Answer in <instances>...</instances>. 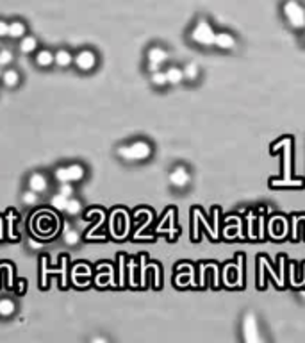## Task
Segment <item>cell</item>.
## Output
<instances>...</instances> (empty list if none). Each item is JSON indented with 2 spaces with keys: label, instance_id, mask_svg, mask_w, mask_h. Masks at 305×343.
I'll return each mask as SVG.
<instances>
[{
  "label": "cell",
  "instance_id": "7c38bea8",
  "mask_svg": "<svg viewBox=\"0 0 305 343\" xmlns=\"http://www.w3.org/2000/svg\"><path fill=\"white\" fill-rule=\"evenodd\" d=\"M66 173L68 182H81L86 177V167H82L81 163H70L66 165Z\"/></svg>",
  "mask_w": 305,
  "mask_h": 343
},
{
  "label": "cell",
  "instance_id": "5bb4252c",
  "mask_svg": "<svg viewBox=\"0 0 305 343\" xmlns=\"http://www.w3.org/2000/svg\"><path fill=\"white\" fill-rule=\"evenodd\" d=\"M25 34H27L25 21H21V20L9 21V34H7V38H11V40H21Z\"/></svg>",
  "mask_w": 305,
  "mask_h": 343
},
{
  "label": "cell",
  "instance_id": "8992f818",
  "mask_svg": "<svg viewBox=\"0 0 305 343\" xmlns=\"http://www.w3.org/2000/svg\"><path fill=\"white\" fill-rule=\"evenodd\" d=\"M191 182V172L186 165H177L170 172V184L175 190H186Z\"/></svg>",
  "mask_w": 305,
  "mask_h": 343
},
{
  "label": "cell",
  "instance_id": "484cf974",
  "mask_svg": "<svg viewBox=\"0 0 305 343\" xmlns=\"http://www.w3.org/2000/svg\"><path fill=\"white\" fill-rule=\"evenodd\" d=\"M7 34H9V21L0 18V38H7Z\"/></svg>",
  "mask_w": 305,
  "mask_h": 343
},
{
  "label": "cell",
  "instance_id": "ba28073f",
  "mask_svg": "<svg viewBox=\"0 0 305 343\" xmlns=\"http://www.w3.org/2000/svg\"><path fill=\"white\" fill-rule=\"evenodd\" d=\"M27 188L29 190H32V192L40 193V195H43V193L48 192V179L45 173H41V172H34V173H31L29 175V179H27Z\"/></svg>",
  "mask_w": 305,
  "mask_h": 343
},
{
  "label": "cell",
  "instance_id": "4316f807",
  "mask_svg": "<svg viewBox=\"0 0 305 343\" xmlns=\"http://www.w3.org/2000/svg\"><path fill=\"white\" fill-rule=\"evenodd\" d=\"M2 73H4V70H2V66H0V79H2Z\"/></svg>",
  "mask_w": 305,
  "mask_h": 343
},
{
  "label": "cell",
  "instance_id": "603a6c76",
  "mask_svg": "<svg viewBox=\"0 0 305 343\" xmlns=\"http://www.w3.org/2000/svg\"><path fill=\"white\" fill-rule=\"evenodd\" d=\"M15 61V54H13V50H9V48H2L0 50V66H9L11 63Z\"/></svg>",
  "mask_w": 305,
  "mask_h": 343
},
{
  "label": "cell",
  "instance_id": "30bf717a",
  "mask_svg": "<svg viewBox=\"0 0 305 343\" xmlns=\"http://www.w3.org/2000/svg\"><path fill=\"white\" fill-rule=\"evenodd\" d=\"M40 48V43L34 36L31 34H25L21 38L20 43H18V50H20L23 56H31V54H36V50Z\"/></svg>",
  "mask_w": 305,
  "mask_h": 343
},
{
  "label": "cell",
  "instance_id": "44dd1931",
  "mask_svg": "<svg viewBox=\"0 0 305 343\" xmlns=\"http://www.w3.org/2000/svg\"><path fill=\"white\" fill-rule=\"evenodd\" d=\"M38 200H40V193L32 192V190H29V188L21 193V202L25 204V206H29V208H31V206H36Z\"/></svg>",
  "mask_w": 305,
  "mask_h": 343
},
{
  "label": "cell",
  "instance_id": "d6986e66",
  "mask_svg": "<svg viewBox=\"0 0 305 343\" xmlns=\"http://www.w3.org/2000/svg\"><path fill=\"white\" fill-rule=\"evenodd\" d=\"M81 211H82V202H81L75 195L70 197V200H68V204H66V209H64V213L70 214V216H77V214H81Z\"/></svg>",
  "mask_w": 305,
  "mask_h": 343
},
{
  "label": "cell",
  "instance_id": "4fadbf2b",
  "mask_svg": "<svg viewBox=\"0 0 305 343\" xmlns=\"http://www.w3.org/2000/svg\"><path fill=\"white\" fill-rule=\"evenodd\" d=\"M182 70H184V81H187V83H197L198 79L202 77V70H200V66H198L197 63H186L184 66H182Z\"/></svg>",
  "mask_w": 305,
  "mask_h": 343
},
{
  "label": "cell",
  "instance_id": "83f0119b",
  "mask_svg": "<svg viewBox=\"0 0 305 343\" xmlns=\"http://www.w3.org/2000/svg\"><path fill=\"white\" fill-rule=\"evenodd\" d=\"M302 32H304V42H305V29H304V31H302Z\"/></svg>",
  "mask_w": 305,
  "mask_h": 343
},
{
  "label": "cell",
  "instance_id": "3957f363",
  "mask_svg": "<svg viewBox=\"0 0 305 343\" xmlns=\"http://www.w3.org/2000/svg\"><path fill=\"white\" fill-rule=\"evenodd\" d=\"M282 16L293 31L305 29V7L298 0H285L282 4Z\"/></svg>",
  "mask_w": 305,
  "mask_h": 343
},
{
  "label": "cell",
  "instance_id": "ffe728a7",
  "mask_svg": "<svg viewBox=\"0 0 305 343\" xmlns=\"http://www.w3.org/2000/svg\"><path fill=\"white\" fill-rule=\"evenodd\" d=\"M68 200H70V197H66V195H62V193L57 192L56 195L50 198V204H52V208H56L57 211H64V209H66Z\"/></svg>",
  "mask_w": 305,
  "mask_h": 343
},
{
  "label": "cell",
  "instance_id": "8fae6325",
  "mask_svg": "<svg viewBox=\"0 0 305 343\" xmlns=\"http://www.w3.org/2000/svg\"><path fill=\"white\" fill-rule=\"evenodd\" d=\"M0 81H2V84H4L5 88L13 89V88H16V86L20 84L21 75H20V72H18V70H15V68H5Z\"/></svg>",
  "mask_w": 305,
  "mask_h": 343
},
{
  "label": "cell",
  "instance_id": "cb8c5ba5",
  "mask_svg": "<svg viewBox=\"0 0 305 343\" xmlns=\"http://www.w3.org/2000/svg\"><path fill=\"white\" fill-rule=\"evenodd\" d=\"M59 193L66 195V197H73V195H75L73 182H59Z\"/></svg>",
  "mask_w": 305,
  "mask_h": 343
},
{
  "label": "cell",
  "instance_id": "d4e9b609",
  "mask_svg": "<svg viewBox=\"0 0 305 343\" xmlns=\"http://www.w3.org/2000/svg\"><path fill=\"white\" fill-rule=\"evenodd\" d=\"M54 177L57 182H68V173H66V165L64 167H57L54 170Z\"/></svg>",
  "mask_w": 305,
  "mask_h": 343
},
{
  "label": "cell",
  "instance_id": "e0dca14e",
  "mask_svg": "<svg viewBox=\"0 0 305 343\" xmlns=\"http://www.w3.org/2000/svg\"><path fill=\"white\" fill-rule=\"evenodd\" d=\"M16 313V302L9 297H2L0 299V317L9 318Z\"/></svg>",
  "mask_w": 305,
  "mask_h": 343
},
{
  "label": "cell",
  "instance_id": "7a4b0ae2",
  "mask_svg": "<svg viewBox=\"0 0 305 343\" xmlns=\"http://www.w3.org/2000/svg\"><path fill=\"white\" fill-rule=\"evenodd\" d=\"M214 38H216V31L211 25V21L205 18L197 20V23L191 27L189 31V40H191L197 47L202 48H212L214 47Z\"/></svg>",
  "mask_w": 305,
  "mask_h": 343
},
{
  "label": "cell",
  "instance_id": "277c9868",
  "mask_svg": "<svg viewBox=\"0 0 305 343\" xmlns=\"http://www.w3.org/2000/svg\"><path fill=\"white\" fill-rule=\"evenodd\" d=\"M168 61H170V52L164 47L154 45L146 50V70L150 73L155 70H161Z\"/></svg>",
  "mask_w": 305,
  "mask_h": 343
},
{
  "label": "cell",
  "instance_id": "6da1fadb",
  "mask_svg": "<svg viewBox=\"0 0 305 343\" xmlns=\"http://www.w3.org/2000/svg\"><path fill=\"white\" fill-rule=\"evenodd\" d=\"M116 156L125 163H145L154 156V147L148 140H134L120 145Z\"/></svg>",
  "mask_w": 305,
  "mask_h": 343
},
{
  "label": "cell",
  "instance_id": "5b68a950",
  "mask_svg": "<svg viewBox=\"0 0 305 343\" xmlns=\"http://www.w3.org/2000/svg\"><path fill=\"white\" fill-rule=\"evenodd\" d=\"M73 64L81 72H91L99 64V56L91 48H82L77 54H73Z\"/></svg>",
  "mask_w": 305,
  "mask_h": 343
},
{
  "label": "cell",
  "instance_id": "7402d4cb",
  "mask_svg": "<svg viewBox=\"0 0 305 343\" xmlns=\"http://www.w3.org/2000/svg\"><path fill=\"white\" fill-rule=\"evenodd\" d=\"M62 239H64V243L70 245V247H73V245L79 243V239H81V236H79V233L75 231V229H70L68 227L66 231H64V234H62Z\"/></svg>",
  "mask_w": 305,
  "mask_h": 343
},
{
  "label": "cell",
  "instance_id": "52a82bcc",
  "mask_svg": "<svg viewBox=\"0 0 305 343\" xmlns=\"http://www.w3.org/2000/svg\"><path fill=\"white\" fill-rule=\"evenodd\" d=\"M238 47V40L234 34H230L228 31H220L216 32V38H214V48L218 50H234V48Z\"/></svg>",
  "mask_w": 305,
  "mask_h": 343
},
{
  "label": "cell",
  "instance_id": "9c48e42d",
  "mask_svg": "<svg viewBox=\"0 0 305 343\" xmlns=\"http://www.w3.org/2000/svg\"><path fill=\"white\" fill-rule=\"evenodd\" d=\"M54 59H56V54L48 48H38L34 54V64L38 68H50L54 64Z\"/></svg>",
  "mask_w": 305,
  "mask_h": 343
},
{
  "label": "cell",
  "instance_id": "2e32d148",
  "mask_svg": "<svg viewBox=\"0 0 305 343\" xmlns=\"http://www.w3.org/2000/svg\"><path fill=\"white\" fill-rule=\"evenodd\" d=\"M54 63H56L59 68H68L73 64V54L70 52V50H66V48H59L56 52V59H54Z\"/></svg>",
  "mask_w": 305,
  "mask_h": 343
},
{
  "label": "cell",
  "instance_id": "9a60e30c",
  "mask_svg": "<svg viewBox=\"0 0 305 343\" xmlns=\"http://www.w3.org/2000/svg\"><path fill=\"white\" fill-rule=\"evenodd\" d=\"M166 72V77H168V84L170 86H179V84L184 81V70L181 66H168L164 70Z\"/></svg>",
  "mask_w": 305,
  "mask_h": 343
},
{
  "label": "cell",
  "instance_id": "ac0fdd59",
  "mask_svg": "<svg viewBox=\"0 0 305 343\" xmlns=\"http://www.w3.org/2000/svg\"><path fill=\"white\" fill-rule=\"evenodd\" d=\"M150 83H152V86L157 89H164L170 86V84H168V77H166V72L163 68L150 73Z\"/></svg>",
  "mask_w": 305,
  "mask_h": 343
}]
</instances>
